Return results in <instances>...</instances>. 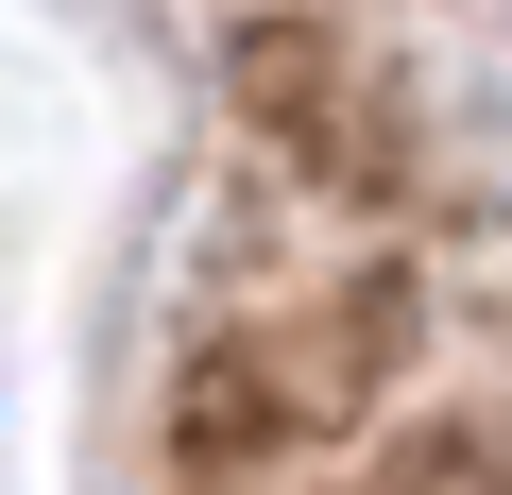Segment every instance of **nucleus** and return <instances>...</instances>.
I'll use <instances>...</instances> for the list:
<instances>
[]
</instances>
